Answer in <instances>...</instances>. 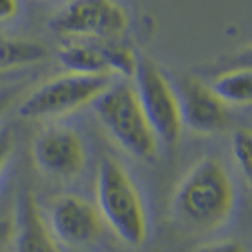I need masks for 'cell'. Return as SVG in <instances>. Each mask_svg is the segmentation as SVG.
<instances>
[{
    "label": "cell",
    "instance_id": "1",
    "mask_svg": "<svg viewBox=\"0 0 252 252\" xmlns=\"http://www.w3.org/2000/svg\"><path fill=\"white\" fill-rule=\"evenodd\" d=\"M235 192L230 175L216 158L197 161L181 178L173 195V216L185 227L210 230L230 216Z\"/></svg>",
    "mask_w": 252,
    "mask_h": 252
},
{
    "label": "cell",
    "instance_id": "2",
    "mask_svg": "<svg viewBox=\"0 0 252 252\" xmlns=\"http://www.w3.org/2000/svg\"><path fill=\"white\" fill-rule=\"evenodd\" d=\"M96 208L128 246L139 248L145 243L148 222L144 202L129 173L112 156H104L98 165Z\"/></svg>",
    "mask_w": 252,
    "mask_h": 252
},
{
    "label": "cell",
    "instance_id": "3",
    "mask_svg": "<svg viewBox=\"0 0 252 252\" xmlns=\"http://www.w3.org/2000/svg\"><path fill=\"white\" fill-rule=\"evenodd\" d=\"M92 106L101 125L123 150L145 162L156 159L158 140L128 81L112 82Z\"/></svg>",
    "mask_w": 252,
    "mask_h": 252
},
{
    "label": "cell",
    "instance_id": "4",
    "mask_svg": "<svg viewBox=\"0 0 252 252\" xmlns=\"http://www.w3.org/2000/svg\"><path fill=\"white\" fill-rule=\"evenodd\" d=\"M134 81L139 104L156 140L167 148L177 147L183 123L173 85L156 63L145 55L137 57Z\"/></svg>",
    "mask_w": 252,
    "mask_h": 252
},
{
    "label": "cell",
    "instance_id": "5",
    "mask_svg": "<svg viewBox=\"0 0 252 252\" xmlns=\"http://www.w3.org/2000/svg\"><path fill=\"white\" fill-rule=\"evenodd\" d=\"M110 84V76L60 74L26 96L18 107V114L30 120L65 115L85 104H92Z\"/></svg>",
    "mask_w": 252,
    "mask_h": 252
},
{
    "label": "cell",
    "instance_id": "6",
    "mask_svg": "<svg viewBox=\"0 0 252 252\" xmlns=\"http://www.w3.org/2000/svg\"><path fill=\"white\" fill-rule=\"evenodd\" d=\"M49 27L63 36L114 41L128 29V16L115 0H69L54 14Z\"/></svg>",
    "mask_w": 252,
    "mask_h": 252
},
{
    "label": "cell",
    "instance_id": "7",
    "mask_svg": "<svg viewBox=\"0 0 252 252\" xmlns=\"http://www.w3.org/2000/svg\"><path fill=\"white\" fill-rule=\"evenodd\" d=\"M49 228L57 241L71 248H82L101 238L104 220L93 203L66 194L52 202Z\"/></svg>",
    "mask_w": 252,
    "mask_h": 252
},
{
    "label": "cell",
    "instance_id": "8",
    "mask_svg": "<svg viewBox=\"0 0 252 252\" xmlns=\"http://www.w3.org/2000/svg\"><path fill=\"white\" fill-rule=\"evenodd\" d=\"M32 156L43 172L60 178L77 177L85 165L84 142L66 126H52L38 132L32 144Z\"/></svg>",
    "mask_w": 252,
    "mask_h": 252
},
{
    "label": "cell",
    "instance_id": "9",
    "mask_svg": "<svg viewBox=\"0 0 252 252\" xmlns=\"http://www.w3.org/2000/svg\"><path fill=\"white\" fill-rule=\"evenodd\" d=\"M181 123L199 134H215L225 125V106L200 79L186 76L173 85Z\"/></svg>",
    "mask_w": 252,
    "mask_h": 252
},
{
    "label": "cell",
    "instance_id": "10",
    "mask_svg": "<svg viewBox=\"0 0 252 252\" xmlns=\"http://www.w3.org/2000/svg\"><path fill=\"white\" fill-rule=\"evenodd\" d=\"M14 252H60L57 240L46 224L33 192L24 189L18 197L13 220Z\"/></svg>",
    "mask_w": 252,
    "mask_h": 252
},
{
    "label": "cell",
    "instance_id": "11",
    "mask_svg": "<svg viewBox=\"0 0 252 252\" xmlns=\"http://www.w3.org/2000/svg\"><path fill=\"white\" fill-rule=\"evenodd\" d=\"M57 59L68 73L81 76H110L98 46L71 43L60 47Z\"/></svg>",
    "mask_w": 252,
    "mask_h": 252
},
{
    "label": "cell",
    "instance_id": "12",
    "mask_svg": "<svg viewBox=\"0 0 252 252\" xmlns=\"http://www.w3.org/2000/svg\"><path fill=\"white\" fill-rule=\"evenodd\" d=\"M210 89L224 106H248L252 99V73L249 68L227 71L215 79Z\"/></svg>",
    "mask_w": 252,
    "mask_h": 252
},
{
    "label": "cell",
    "instance_id": "13",
    "mask_svg": "<svg viewBox=\"0 0 252 252\" xmlns=\"http://www.w3.org/2000/svg\"><path fill=\"white\" fill-rule=\"evenodd\" d=\"M46 57L47 49L41 43L33 39L0 36V71L35 65Z\"/></svg>",
    "mask_w": 252,
    "mask_h": 252
},
{
    "label": "cell",
    "instance_id": "14",
    "mask_svg": "<svg viewBox=\"0 0 252 252\" xmlns=\"http://www.w3.org/2000/svg\"><path fill=\"white\" fill-rule=\"evenodd\" d=\"M98 49L110 74L122 76L125 81L134 77L137 68V55L132 52L131 47L117 41H106L98 44Z\"/></svg>",
    "mask_w": 252,
    "mask_h": 252
},
{
    "label": "cell",
    "instance_id": "15",
    "mask_svg": "<svg viewBox=\"0 0 252 252\" xmlns=\"http://www.w3.org/2000/svg\"><path fill=\"white\" fill-rule=\"evenodd\" d=\"M252 134L248 128H240L232 136V155L243 173L244 180L251 181L252 177Z\"/></svg>",
    "mask_w": 252,
    "mask_h": 252
},
{
    "label": "cell",
    "instance_id": "16",
    "mask_svg": "<svg viewBox=\"0 0 252 252\" xmlns=\"http://www.w3.org/2000/svg\"><path fill=\"white\" fill-rule=\"evenodd\" d=\"M14 150V134L10 128H0V173Z\"/></svg>",
    "mask_w": 252,
    "mask_h": 252
},
{
    "label": "cell",
    "instance_id": "17",
    "mask_svg": "<svg viewBox=\"0 0 252 252\" xmlns=\"http://www.w3.org/2000/svg\"><path fill=\"white\" fill-rule=\"evenodd\" d=\"M195 252H246V249H244V246L240 241L220 240V241H213V243L203 244V246L197 248Z\"/></svg>",
    "mask_w": 252,
    "mask_h": 252
},
{
    "label": "cell",
    "instance_id": "18",
    "mask_svg": "<svg viewBox=\"0 0 252 252\" xmlns=\"http://www.w3.org/2000/svg\"><path fill=\"white\" fill-rule=\"evenodd\" d=\"M13 241V220L0 219V252H5Z\"/></svg>",
    "mask_w": 252,
    "mask_h": 252
},
{
    "label": "cell",
    "instance_id": "19",
    "mask_svg": "<svg viewBox=\"0 0 252 252\" xmlns=\"http://www.w3.org/2000/svg\"><path fill=\"white\" fill-rule=\"evenodd\" d=\"M18 13V0H0V21L11 19Z\"/></svg>",
    "mask_w": 252,
    "mask_h": 252
},
{
    "label": "cell",
    "instance_id": "20",
    "mask_svg": "<svg viewBox=\"0 0 252 252\" xmlns=\"http://www.w3.org/2000/svg\"><path fill=\"white\" fill-rule=\"evenodd\" d=\"M18 94V90L16 89H2L0 90V115H2L6 107L11 104L13 99L16 98Z\"/></svg>",
    "mask_w": 252,
    "mask_h": 252
}]
</instances>
